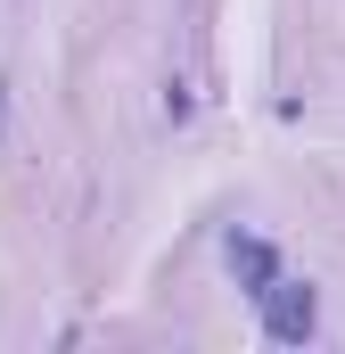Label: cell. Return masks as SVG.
Instances as JSON below:
<instances>
[{
  "label": "cell",
  "instance_id": "obj_1",
  "mask_svg": "<svg viewBox=\"0 0 345 354\" xmlns=\"http://www.w3.org/2000/svg\"><path fill=\"white\" fill-rule=\"evenodd\" d=\"M263 330H271L279 346H304V338L321 330V297H313L304 280H271V288H263Z\"/></svg>",
  "mask_w": 345,
  "mask_h": 354
},
{
  "label": "cell",
  "instance_id": "obj_2",
  "mask_svg": "<svg viewBox=\"0 0 345 354\" xmlns=\"http://www.w3.org/2000/svg\"><path fill=\"white\" fill-rule=\"evenodd\" d=\"M230 272H239V288H247V297H255V305H263V288L279 280V256L263 248L255 231H230Z\"/></svg>",
  "mask_w": 345,
  "mask_h": 354
}]
</instances>
